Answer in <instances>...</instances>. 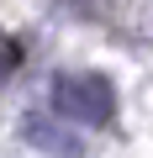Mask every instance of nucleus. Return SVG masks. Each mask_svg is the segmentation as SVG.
<instances>
[{"mask_svg":"<svg viewBox=\"0 0 153 158\" xmlns=\"http://www.w3.org/2000/svg\"><path fill=\"white\" fill-rule=\"evenodd\" d=\"M53 116L74 127H106L116 116V85L95 69H69L53 79Z\"/></svg>","mask_w":153,"mask_h":158,"instance_id":"1","label":"nucleus"},{"mask_svg":"<svg viewBox=\"0 0 153 158\" xmlns=\"http://www.w3.org/2000/svg\"><path fill=\"white\" fill-rule=\"evenodd\" d=\"M27 142H37L42 153H53V158H85V142H79V132H69L53 111H37V116H27Z\"/></svg>","mask_w":153,"mask_h":158,"instance_id":"2","label":"nucleus"},{"mask_svg":"<svg viewBox=\"0 0 153 158\" xmlns=\"http://www.w3.org/2000/svg\"><path fill=\"white\" fill-rule=\"evenodd\" d=\"M16 63H21V42L0 32V79H6V74H16Z\"/></svg>","mask_w":153,"mask_h":158,"instance_id":"3","label":"nucleus"}]
</instances>
